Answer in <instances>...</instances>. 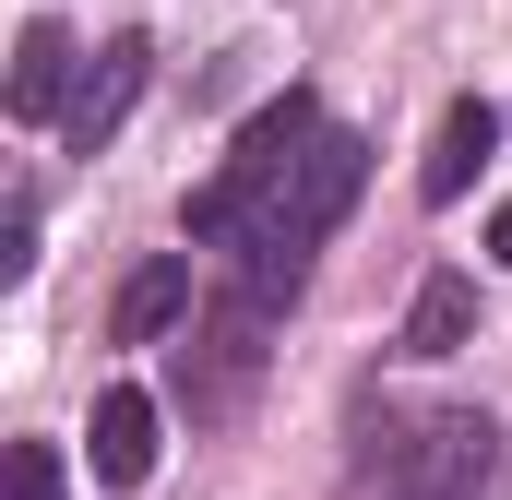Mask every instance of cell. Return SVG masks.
I'll list each match as a JSON object with an SVG mask.
<instances>
[{
  "label": "cell",
  "mask_w": 512,
  "mask_h": 500,
  "mask_svg": "<svg viewBox=\"0 0 512 500\" xmlns=\"http://www.w3.org/2000/svg\"><path fill=\"white\" fill-rule=\"evenodd\" d=\"M143 84H155V48H143V36H108V48L84 60L72 108H60V143H72V155H108V131L143 108Z\"/></svg>",
  "instance_id": "cell-4"
},
{
  "label": "cell",
  "mask_w": 512,
  "mask_h": 500,
  "mask_svg": "<svg viewBox=\"0 0 512 500\" xmlns=\"http://www.w3.org/2000/svg\"><path fill=\"white\" fill-rule=\"evenodd\" d=\"M489 250H501V262H512V203H501V227H489Z\"/></svg>",
  "instance_id": "cell-12"
},
{
  "label": "cell",
  "mask_w": 512,
  "mask_h": 500,
  "mask_svg": "<svg viewBox=\"0 0 512 500\" xmlns=\"http://www.w3.org/2000/svg\"><path fill=\"white\" fill-rule=\"evenodd\" d=\"M334 500H512V441L489 405H382Z\"/></svg>",
  "instance_id": "cell-1"
},
{
  "label": "cell",
  "mask_w": 512,
  "mask_h": 500,
  "mask_svg": "<svg viewBox=\"0 0 512 500\" xmlns=\"http://www.w3.org/2000/svg\"><path fill=\"white\" fill-rule=\"evenodd\" d=\"M0 274H12V286L36 274V191H12V227H0Z\"/></svg>",
  "instance_id": "cell-11"
},
{
  "label": "cell",
  "mask_w": 512,
  "mask_h": 500,
  "mask_svg": "<svg viewBox=\"0 0 512 500\" xmlns=\"http://www.w3.org/2000/svg\"><path fill=\"white\" fill-rule=\"evenodd\" d=\"M191 322V250H167V262H143L120 286V346H155V334H179Z\"/></svg>",
  "instance_id": "cell-9"
},
{
  "label": "cell",
  "mask_w": 512,
  "mask_h": 500,
  "mask_svg": "<svg viewBox=\"0 0 512 500\" xmlns=\"http://www.w3.org/2000/svg\"><path fill=\"white\" fill-rule=\"evenodd\" d=\"M489 155H501V108L489 96H453L441 131H429V155H417V203H465Z\"/></svg>",
  "instance_id": "cell-5"
},
{
  "label": "cell",
  "mask_w": 512,
  "mask_h": 500,
  "mask_svg": "<svg viewBox=\"0 0 512 500\" xmlns=\"http://www.w3.org/2000/svg\"><path fill=\"white\" fill-rule=\"evenodd\" d=\"M72 84H84V48H72V36H60L48 12H36V24L12 36V84H0V108H12V120H48V131H60Z\"/></svg>",
  "instance_id": "cell-7"
},
{
  "label": "cell",
  "mask_w": 512,
  "mask_h": 500,
  "mask_svg": "<svg viewBox=\"0 0 512 500\" xmlns=\"http://www.w3.org/2000/svg\"><path fill=\"white\" fill-rule=\"evenodd\" d=\"M322 131H334V120H322V96H310V84L262 96L251 120H239V143H227V167H215V179L191 191V239H203V250H239V239L262 227V215H274L286 167H298V155H310Z\"/></svg>",
  "instance_id": "cell-3"
},
{
  "label": "cell",
  "mask_w": 512,
  "mask_h": 500,
  "mask_svg": "<svg viewBox=\"0 0 512 500\" xmlns=\"http://www.w3.org/2000/svg\"><path fill=\"white\" fill-rule=\"evenodd\" d=\"M274 322H286V298H262L251 274H227V298H203V310L179 322V346H167V405H179L191 429H227V417L262 393Z\"/></svg>",
  "instance_id": "cell-2"
},
{
  "label": "cell",
  "mask_w": 512,
  "mask_h": 500,
  "mask_svg": "<svg viewBox=\"0 0 512 500\" xmlns=\"http://www.w3.org/2000/svg\"><path fill=\"white\" fill-rule=\"evenodd\" d=\"M12 500H60V441H12Z\"/></svg>",
  "instance_id": "cell-10"
},
{
  "label": "cell",
  "mask_w": 512,
  "mask_h": 500,
  "mask_svg": "<svg viewBox=\"0 0 512 500\" xmlns=\"http://www.w3.org/2000/svg\"><path fill=\"white\" fill-rule=\"evenodd\" d=\"M155 429H167V405H155L143 381H108V393H96V429H84V441H96V489H143V477H155Z\"/></svg>",
  "instance_id": "cell-6"
},
{
  "label": "cell",
  "mask_w": 512,
  "mask_h": 500,
  "mask_svg": "<svg viewBox=\"0 0 512 500\" xmlns=\"http://www.w3.org/2000/svg\"><path fill=\"white\" fill-rule=\"evenodd\" d=\"M477 346V274H417V298H405V358H465Z\"/></svg>",
  "instance_id": "cell-8"
}]
</instances>
